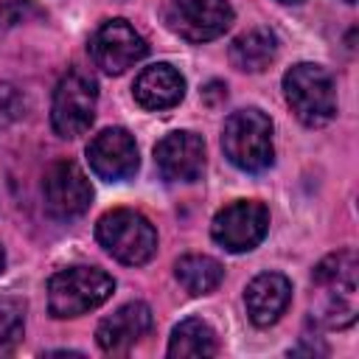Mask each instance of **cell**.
<instances>
[{
  "mask_svg": "<svg viewBox=\"0 0 359 359\" xmlns=\"http://www.w3.org/2000/svg\"><path fill=\"white\" fill-rule=\"evenodd\" d=\"M45 8H39L34 0H3L0 3V31L14 28L20 22H31V20H42Z\"/></svg>",
  "mask_w": 359,
  "mask_h": 359,
  "instance_id": "20",
  "label": "cell"
},
{
  "mask_svg": "<svg viewBox=\"0 0 359 359\" xmlns=\"http://www.w3.org/2000/svg\"><path fill=\"white\" fill-rule=\"evenodd\" d=\"M115 292L112 275L98 266H67L50 275L48 280V311L56 320L81 317L101 303H107Z\"/></svg>",
  "mask_w": 359,
  "mask_h": 359,
  "instance_id": "3",
  "label": "cell"
},
{
  "mask_svg": "<svg viewBox=\"0 0 359 359\" xmlns=\"http://www.w3.org/2000/svg\"><path fill=\"white\" fill-rule=\"evenodd\" d=\"M222 151L236 168L247 174H258L269 168L275 160L269 115H264L255 107L230 112L222 126Z\"/></svg>",
  "mask_w": 359,
  "mask_h": 359,
  "instance_id": "2",
  "label": "cell"
},
{
  "mask_svg": "<svg viewBox=\"0 0 359 359\" xmlns=\"http://www.w3.org/2000/svg\"><path fill=\"white\" fill-rule=\"evenodd\" d=\"M132 93H135V101L143 109H151V112L171 109L185 95V79L174 65L157 62V65H149L137 73V79L132 84Z\"/></svg>",
  "mask_w": 359,
  "mask_h": 359,
  "instance_id": "15",
  "label": "cell"
},
{
  "mask_svg": "<svg viewBox=\"0 0 359 359\" xmlns=\"http://www.w3.org/2000/svg\"><path fill=\"white\" fill-rule=\"evenodd\" d=\"M174 275H177V280H180V286L188 292V294H194V297H199V294H210L219 283H222V278H224V266L216 261V258H210V255H182L177 264H174Z\"/></svg>",
  "mask_w": 359,
  "mask_h": 359,
  "instance_id": "18",
  "label": "cell"
},
{
  "mask_svg": "<svg viewBox=\"0 0 359 359\" xmlns=\"http://www.w3.org/2000/svg\"><path fill=\"white\" fill-rule=\"evenodd\" d=\"M283 95L306 126H325L337 115V84L323 65L300 62L289 67L283 73Z\"/></svg>",
  "mask_w": 359,
  "mask_h": 359,
  "instance_id": "4",
  "label": "cell"
},
{
  "mask_svg": "<svg viewBox=\"0 0 359 359\" xmlns=\"http://www.w3.org/2000/svg\"><path fill=\"white\" fill-rule=\"evenodd\" d=\"M278 3H286V6H294V3H300V0H278Z\"/></svg>",
  "mask_w": 359,
  "mask_h": 359,
  "instance_id": "22",
  "label": "cell"
},
{
  "mask_svg": "<svg viewBox=\"0 0 359 359\" xmlns=\"http://www.w3.org/2000/svg\"><path fill=\"white\" fill-rule=\"evenodd\" d=\"M87 48H90V59L95 62V67H101L109 76H121L123 70L137 65L149 50L146 39L135 31V25H129L121 17L101 22L95 34L90 36Z\"/></svg>",
  "mask_w": 359,
  "mask_h": 359,
  "instance_id": "9",
  "label": "cell"
},
{
  "mask_svg": "<svg viewBox=\"0 0 359 359\" xmlns=\"http://www.w3.org/2000/svg\"><path fill=\"white\" fill-rule=\"evenodd\" d=\"M3 266H6V250L0 247V272H3Z\"/></svg>",
  "mask_w": 359,
  "mask_h": 359,
  "instance_id": "21",
  "label": "cell"
},
{
  "mask_svg": "<svg viewBox=\"0 0 359 359\" xmlns=\"http://www.w3.org/2000/svg\"><path fill=\"white\" fill-rule=\"evenodd\" d=\"M292 303V283L280 272H261L244 289L247 317L258 328H269L280 320V314Z\"/></svg>",
  "mask_w": 359,
  "mask_h": 359,
  "instance_id": "14",
  "label": "cell"
},
{
  "mask_svg": "<svg viewBox=\"0 0 359 359\" xmlns=\"http://www.w3.org/2000/svg\"><path fill=\"white\" fill-rule=\"evenodd\" d=\"M356 252L353 250H339L325 255L314 272H311V317L323 328H348L356 323L359 300H356Z\"/></svg>",
  "mask_w": 359,
  "mask_h": 359,
  "instance_id": "1",
  "label": "cell"
},
{
  "mask_svg": "<svg viewBox=\"0 0 359 359\" xmlns=\"http://www.w3.org/2000/svg\"><path fill=\"white\" fill-rule=\"evenodd\" d=\"M342 3H348V6H353V3H356V0H342Z\"/></svg>",
  "mask_w": 359,
  "mask_h": 359,
  "instance_id": "23",
  "label": "cell"
},
{
  "mask_svg": "<svg viewBox=\"0 0 359 359\" xmlns=\"http://www.w3.org/2000/svg\"><path fill=\"white\" fill-rule=\"evenodd\" d=\"M165 25L185 42H210L233 25L227 0H168Z\"/></svg>",
  "mask_w": 359,
  "mask_h": 359,
  "instance_id": "8",
  "label": "cell"
},
{
  "mask_svg": "<svg viewBox=\"0 0 359 359\" xmlns=\"http://www.w3.org/2000/svg\"><path fill=\"white\" fill-rule=\"evenodd\" d=\"M95 238L115 261L126 266H140L151 261V255L157 252L154 224L140 210L132 208L107 210L95 224Z\"/></svg>",
  "mask_w": 359,
  "mask_h": 359,
  "instance_id": "5",
  "label": "cell"
},
{
  "mask_svg": "<svg viewBox=\"0 0 359 359\" xmlns=\"http://www.w3.org/2000/svg\"><path fill=\"white\" fill-rule=\"evenodd\" d=\"M25 306L20 300H6L0 303V348L17 342L25 328Z\"/></svg>",
  "mask_w": 359,
  "mask_h": 359,
  "instance_id": "19",
  "label": "cell"
},
{
  "mask_svg": "<svg viewBox=\"0 0 359 359\" xmlns=\"http://www.w3.org/2000/svg\"><path fill=\"white\" fill-rule=\"evenodd\" d=\"M149 331H151V309L140 300H132L98 323L95 342L104 353L126 356Z\"/></svg>",
  "mask_w": 359,
  "mask_h": 359,
  "instance_id": "13",
  "label": "cell"
},
{
  "mask_svg": "<svg viewBox=\"0 0 359 359\" xmlns=\"http://www.w3.org/2000/svg\"><path fill=\"white\" fill-rule=\"evenodd\" d=\"M278 56V36L269 28H250L230 42V62L236 70L261 73Z\"/></svg>",
  "mask_w": 359,
  "mask_h": 359,
  "instance_id": "16",
  "label": "cell"
},
{
  "mask_svg": "<svg viewBox=\"0 0 359 359\" xmlns=\"http://www.w3.org/2000/svg\"><path fill=\"white\" fill-rule=\"evenodd\" d=\"M45 210L53 219H76L93 202V185L73 160H56L42 177Z\"/></svg>",
  "mask_w": 359,
  "mask_h": 359,
  "instance_id": "10",
  "label": "cell"
},
{
  "mask_svg": "<svg viewBox=\"0 0 359 359\" xmlns=\"http://www.w3.org/2000/svg\"><path fill=\"white\" fill-rule=\"evenodd\" d=\"M95 104H98V84L95 79L81 70L73 67L67 70L56 90H53V101H50V126L59 137L73 140L79 135H84L95 118Z\"/></svg>",
  "mask_w": 359,
  "mask_h": 359,
  "instance_id": "6",
  "label": "cell"
},
{
  "mask_svg": "<svg viewBox=\"0 0 359 359\" xmlns=\"http://www.w3.org/2000/svg\"><path fill=\"white\" fill-rule=\"evenodd\" d=\"M269 233V210L258 199H236L224 205L213 222L210 236L227 252H250Z\"/></svg>",
  "mask_w": 359,
  "mask_h": 359,
  "instance_id": "7",
  "label": "cell"
},
{
  "mask_svg": "<svg viewBox=\"0 0 359 359\" xmlns=\"http://www.w3.org/2000/svg\"><path fill=\"white\" fill-rule=\"evenodd\" d=\"M219 342L216 331L202 317H188L180 325H174L168 339V356H216Z\"/></svg>",
  "mask_w": 359,
  "mask_h": 359,
  "instance_id": "17",
  "label": "cell"
},
{
  "mask_svg": "<svg viewBox=\"0 0 359 359\" xmlns=\"http://www.w3.org/2000/svg\"><path fill=\"white\" fill-rule=\"evenodd\" d=\"M154 165L168 182H194L205 171V140L188 129L168 132L154 146Z\"/></svg>",
  "mask_w": 359,
  "mask_h": 359,
  "instance_id": "12",
  "label": "cell"
},
{
  "mask_svg": "<svg viewBox=\"0 0 359 359\" xmlns=\"http://www.w3.org/2000/svg\"><path fill=\"white\" fill-rule=\"evenodd\" d=\"M87 163L93 174L104 182H123L135 177L140 157H137V143L123 126H109L101 129L90 143H87Z\"/></svg>",
  "mask_w": 359,
  "mask_h": 359,
  "instance_id": "11",
  "label": "cell"
}]
</instances>
